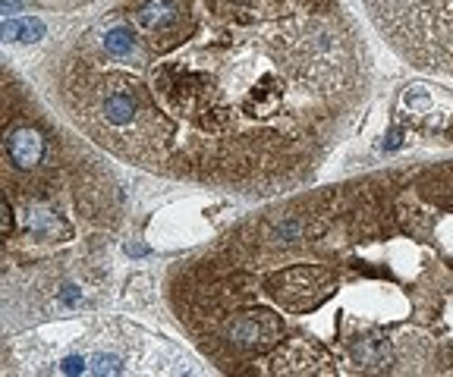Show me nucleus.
I'll use <instances>...</instances> for the list:
<instances>
[{
	"label": "nucleus",
	"mask_w": 453,
	"mask_h": 377,
	"mask_svg": "<svg viewBox=\"0 0 453 377\" xmlns=\"http://www.w3.org/2000/svg\"><path fill=\"white\" fill-rule=\"evenodd\" d=\"M35 82L107 157L271 201L350 138L375 60L343 0H107L57 32Z\"/></svg>",
	"instance_id": "obj_1"
},
{
	"label": "nucleus",
	"mask_w": 453,
	"mask_h": 377,
	"mask_svg": "<svg viewBox=\"0 0 453 377\" xmlns=\"http://www.w3.org/2000/svg\"><path fill=\"white\" fill-rule=\"evenodd\" d=\"M164 296L224 374H453V157L264 201Z\"/></svg>",
	"instance_id": "obj_2"
},
{
	"label": "nucleus",
	"mask_w": 453,
	"mask_h": 377,
	"mask_svg": "<svg viewBox=\"0 0 453 377\" xmlns=\"http://www.w3.org/2000/svg\"><path fill=\"white\" fill-rule=\"evenodd\" d=\"M4 286L6 321L73 309L123 223V195L101 148L51 110L16 73L4 76Z\"/></svg>",
	"instance_id": "obj_3"
},
{
	"label": "nucleus",
	"mask_w": 453,
	"mask_h": 377,
	"mask_svg": "<svg viewBox=\"0 0 453 377\" xmlns=\"http://www.w3.org/2000/svg\"><path fill=\"white\" fill-rule=\"evenodd\" d=\"M362 6L403 63L453 79V0H362Z\"/></svg>",
	"instance_id": "obj_4"
}]
</instances>
